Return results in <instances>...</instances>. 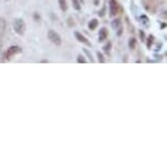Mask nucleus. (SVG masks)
<instances>
[{
  "label": "nucleus",
  "mask_w": 167,
  "mask_h": 167,
  "mask_svg": "<svg viewBox=\"0 0 167 167\" xmlns=\"http://www.w3.org/2000/svg\"><path fill=\"white\" fill-rule=\"evenodd\" d=\"M112 26L115 30H119V32H118V35H121V32H123V26H121V22H120V20H118V19L114 20V21H112Z\"/></svg>",
  "instance_id": "7"
},
{
  "label": "nucleus",
  "mask_w": 167,
  "mask_h": 167,
  "mask_svg": "<svg viewBox=\"0 0 167 167\" xmlns=\"http://www.w3.org/2000/svg\"><path fill=\"white\" fill-rule=\"evenodd\" d=\"M34 19H35V21H36V22H38V21H39V19H41V18H39L38 13H37V12H35V13H34Z\"/></svg>",
  "instance_id": "18"
},
{
  "label": "nucleus",
  "mask_w": 167,
  "mask_h": 167,
  "mask_svg": "<svg viewBox=\"0 0 167 167\" xmlns=\"http://www.w3.org/2000/svg\"><path fill=\"white\" fill-rule=\"evenodd\" d=\"M7 1H10V0H7Z\"/></svg>",
  "instance_id": "19"
},
{
  "label": "nucleus",
  "mask_w": 167,
  "mask_h": 167,
  "mask_svg": "<svg viewBox=\"0 0 167 167\" xmlns=\"http://www.w3.org/2000/svg\"><path fill=\"white\" fill-rule=\"evenodd\" d=\"M129 48H130L131 50H133L134 48H136V45H137V39L134 38V37H132V38L129 39Z\"/></svg>",
  "instance_id": "10"
},
{
  "label": "nucleus",
  "mask_w": 167,
  "mask_h": 167,
  "mask_svg": "<svg viewBox=\"0 0 167 167\" xmlns=\"http://www.w3.org/2000/svg\"><path fill=\"white\" fill-rule=\"evenodd\" d=\"M140 38H141V41L143 42V41H145V34H144V32L143 31H140Z\"/></svg>",
  "instance_id": "17"
},
{
  "label": "nucleus",
  "mask_w": 167,
  "mask_h": 167,
  "mask_svg": "<svg viewBox=\"0 0 167 167\" xmlns=\"http://www.w3.org/2000/svg\"><path fill=\"white\" fill-rule=\"evenodd\" d=\"M72 5L76 10H80L81 9V3H80V0H72Z\"/></svg>",
  "instance_id": "11"
},
{
  "label": "nucleus",
  "mask_w": 167,
  "mask_h": 167,
  "mask_svg": "<svg viewBox=\"0 0 167 167\" xmlns=\"http://www.w3.org/2000/svg\"><path fill=\"white\" fill-rule=\"evenodd\" d=\"M109 12L110 16H117L118 13V3L116 0H110L109 1Z\"/></svg>",
  "instance_id": "4"
},
{
  "label": "nucleus",
  "mask_w": 167,
  "mask_h": 167,
  "mask_svg": "<svg viewBox=\"0 0 167 167\" xmlns=\"http://www.w3.org/2000/svg\"><path fill=\"white\" fill-rule=\"evenodd\" d=\"M107 36H108L107 29H105V27L101 29V30H99V33H98V42H99V43L104 42L105 39L107 38Z\"/></svg>",
  "instance_id": "6"
},
{
  "label": "nucleus",
  "mask_w": 167,
  "mask_h": 167,
  "mask_svg": "<svg viewBox=\"0 0 167 167\" xmlns=\"http://www.w3.org/2000/svg\"><path fill=\"white\" fill-rule=\"evenodd\" d=\"M97 26H98V21H97L96 19H93V20H91L89 23V29L91 30V31H94L95 29H96Z\"/></svg>",
  "instance_id": "8"
},
{
  "label": "nucleus",
  "mask_w": 167,
  "mask_h": 167,
  "mask_svg": "<svg viewBox=\"0 0 167 167\" xmlns=\"http://www.w3.org/2000/svg\"><path fill=\"white\" fill-rule=\"evenodd\" d=\"M74 35H76V38L78 39V41H79V42H80V43H82V44L87 45V46H90V45H91V43L89 42V39L86 38V37L84 36L83 34H81L80 32H76V33H74Z\"/></svg>",
  "instance_id": "5"
},
{
  "label": "nucleus",
  "mask_w": 167,
  "mask_h": 167,
  "mask_svg": "<svg viewBox=\"0 0 167 167\" xmlns=\"http://www.w3.org/2000/svg\"><path fill=\"white\" fill-rule=\"evenodd\" d=\"M12 26H13V30H14V32H16V34L23 35L24 33H25L26 25L22 19H16V20L13 21Z\"/></svg>",
  "instance_id": "1"
},
{
  "label": "nucleus",
  "mask_w": 167,
  "mask_h": 167,
  "mask_svg": "<svg viewBox=\"0 0 167 167\" xmlns=\"http://www.w3.org/2000/svg\"><path fill=\"white\" fill-rule=\"evenodd\" d=\"M103 49H104V52H106V54H109L110 49H112V43L108 42L107 44H106V45L104 46V47H103Z\"/></svg>",
  "instance_id": "12"
},
{
  "label": "nucleus",
  "mask_w": 167,
  "mask_h": 167,
  "mask_svg": "<svg viewBox=\"0 0 167 167\" xmlns=\"http://www.w3.org/2000/svg\"><path fill=\"white\" fill-rule=\"evenodd\" d=\"M21 52H22L21 47H19V46H11V47H9L8 49H7V52H5V59L7 60V61H9V60L12 59L16 55L21 54Z\"/></svg>",
  "instance_id": "2"
},
{
  "label": "nucleus",
  "mask_w": 167,
  "mask_h": 167,
  "mask_svg": "<svg viewBox=\"0 0 167 167\" xmlns=\"http://www.w3.org/2000/svg\"><path fill=\"white\" fill-rule=\"evenodd\" d=\"M47 36H48V39H49L52 44H55L56 46H60V45H61V37H60V35L58 34L56 31L49 30L47 33Z\"/></svg>",
  "instance_id": "3"
},
{
  "label": "nucleus",
  "mask_w": 167,
  "mask_h": 167,
  "mask_svg": "<svg viewBox=\"0 0 167 167\" xmlns=\"http://www.w3.org/2000/svg\"><path fill=\"white\" fill-rule=\"evenodd\" d=\"M97 57H98V61L101 63H104L105 62V58L104 56H103V54H101V52H97Z\"/></svg>",
  "instance_id": "15"
},
{
  "label": "nucleus",
  "mask_w": 167,
  "mask_h": 167,
  "mask_svg": "<svg viewBox=\"0 0 167 167\" xmlns=\"http://www.w3.org/2000/svg\"><path fill=\"white\" fill-rule=\"evenodd\" d=\"M153 42H154V36H153V35H150V36L147 37V43H146V44H147V47L151 48Z\"/></svg>",
  "instance_id": "13"
},
{
  "label": "nucleus",
  "mask_w": 167,
  "mask_h": 167,
  "mask_svg": "<svg viewBox=\"0 0 167 167\" xmlns=\"http://www.w3.org/2000/svg\"><path fill=\"white\" fill-rule=\"evenodd\" d=\"M84 52H85L86 55H87V57L90 58V60H91L92 62H94V59H93V57H92V54H91V52H90L87 49H84Z\"/></svg>",
  "instance_id": "16"
},
{
  "label": "nucleus",
  "mask_w": 167,
  "mask_h": 167,
  "mask_svg": "<svg viewBox=\"0 0 167 167\" xmlns=\"http://www.w3.org/2000/svg\"><path fill=\"white\" fill-rule=\"evenodd\" d=\"M58 3H59V7L61 9V11H67L68 9V5H67V0H58Z\"/></svg>",
  "instance_id": "9"
},
{
  "label": "nucleus",
  "mask_w": 167,
  "mask_h": 167,
  "mask_svg": "<svg viewBox=\"0 0 167 167\" xmlns=\"http://www.w3.org/2000/svg\"><path fill=\"white\" fill-rule=\"evenodd\" d=\"M76 62L78 63H86V59L84 58V56L79 55L78 58H76Z\"/></svg>",
  "instance_id": "14"
}]
</instances>
